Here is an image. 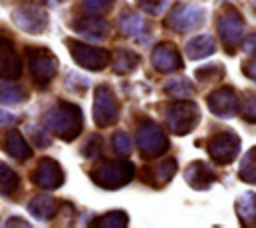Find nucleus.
<instances>
[{
  "label": "nucleus",
  "mask_w": 256,
  "mask_h": 228,
  "mask_svg": "<svg viewBox=\"0 0 256 228\" xmlns=\"http://www.w3.org/2000/svg\"><path fill=\"white\" fill-rule=\"evenodd\" d=\"M112 106H114V98L100 92V96L96 100V108H94V118H98V124H102V126L110 124V120L116 116V108H112Z\"/></svg>",
  "instance_id": "nucleus-1"
},
{
  "label": "nucleus",
  "mask_w": 256,
  "mask_h": 228,
  "mask_svg": "<svg viewBox=\"0 0 256 228\" xmlns=\"http://www.w3.org/2000/svg\"><path fill=\"white\" fill-rule=\"evenodd\" d=\"M48 62H54V56L50 54V52H42V56L40 58H30V68H32V72H34V78L40 82V78H42V82H46V80H50L54 74V66H50L48 68Z\"/></svg>",
  "instance_id": "nucleus-2"
},
{
  "label": "nucleus",
  "mask_w": 256,
  "mask_h": 228,
  "mask_svg": "<svg viewBox=\"0 0 256 228\" xmlns=\"http://www.w3.org/2000/svg\"><path fill=\"white\" fill-rule=\"evenodd\" d=\"M160 146H166V140L158 130H154V134H148V126L140 130V148H142V152H158Z\"/></svg>",
  "instance_id": "nucleus-3"
},
{
  "label": "nucleus",
  "mask_w": 256,
  "mask_h": 228,
  "mask_svg": "<svg viewBox=\"0 0 256 228\" xmlns=\"http://www.w3.org/2000/svg\"><path fill=\"white\" fill-rule=\"evenodd\" d=\"M4 148H6V150L12 154V156H18V158H26V156H30V148L26 146L24 138H22V136H20L16 130L8 132Z\"/></svg>",
  "instance_id": "nucleus-4"
}]
</instances>
